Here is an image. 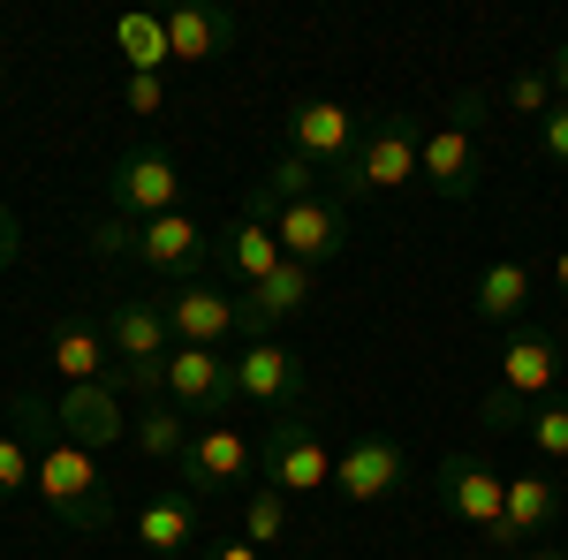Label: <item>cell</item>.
<instances>
[{
	"label": "cell",
	"instance_id": "3957f363",
	"mask_svg": "<svg viewBox=\"0 0 568 560\" xmlns=\"http://www.w3.org/2000/svg\"><path fill=\"white\" fill-rule=\"evenodd\" d=\"M417 160H425V122H417V114H379V122H364L356 152L326 174V182H334L342 205H356V197L409 190V182H417Z\"/></svg>",
	"mask_w": 568,
	"mask_h": 560
},
{
	"label": "cell",
	"instance_id": "7a4b0ae2",
	"mask_svg": "<svg viewBox=\"0 0 568 560\" xmlns=\"http://www.w3.org/2000/svg\"><path fill=\"white\" fill-rule=\"evenodd\" d=\"M84 243L99 258H136L144 273H168V281H197L205 265L220 258L205 213H160V220H122V213H99L84 227Z\"/></svg>",
	"mask_w": 568,
	"mask_h": 560
},
{
	"label": "cell",
	"instance_id": "603a6c76",
	"mask_svg": "<svg viewBox=\"0 0 568 560\" xmlns=\"http://www.w3.org/2000/svg\"><path fill=\"white\" fill-rule=\"evenodd\" d=\"M168 16V45H175L182 69H205L235 45V16L227 8H205V0H182V8H160Z\"/></svg>",
	"mask_w": 568,
	"mask_h": 560
},
{
	"label": "cell",
	"instance_id": "30bf717a",
	"mask_svg": "<svg viewBox=\"0 0 568 560\" xmlns=\"http://www.w3.org/2000/svg\"><path fill=\"white\" fill-rule=\"evenodd\" d=\"M281 136H288V152H296V160H311V167L334 174L356 152L364 114H349L342 99H296V106H288V122H281Z\"/></svg>",
	"mask_w": 568,
	"mask_h": 560
},
{
	"label": "cell",
	"instance_id": "ab89813d",
	"mask_svg": "<svg viewBox=\"0 0 568 560\" xmlns=\"http://www.w3.org/2000/svg\"><path fill=\"white\" fill-rule=\"evenodd\" d=\"M463 560H493V553H463Z\"/></svg>",
	"mask_w": 568,
	"mask_h": 560
},
{
	"label": "cell",
	"instance_id": "52a82bcc",
	"mask_svg": "<svg viewBox=\"0 0 568 560\" xmlns=\"http://www.w3.org/2000/svg\"><path fill=\"white\" fill-rule=\"evenodd\" d=\"M106 213L122 220H160L182 213V167L168 144H130L114 167H106Z\"/></svg>",
	"mask_w": 568,
	"mask_h": 560
},
{
	"label": "cell",
	"instance_id": "d6a6232c",
	"mask_svg": "<svg viewBox=\"0 0 568 560\" xmlns=\"http://www.w3.org/2000/svg\"><path fill=\"white\" fill-rule=\"evenodd\" d=\"M538 152H546L554 167H568V106H554V114L538 122Z\"/></svg>",
	"mask_w": 568,
	"mask_h": 560
},
{
	"label": "cell",
	"instance_id": "83f0119b",
	"mask_svg": "<svg viewBox=\"0 0 568 560\" xmlns=\"http://www.w3.org/2000/svg\"><path fill=\"white\" fill-rule=\"evenodd\" d=\"M243 538H251L258 553L288 538V500H281L273 485H251V492H243Z\"/></svg>",
	"mask_w": 568,
	"mask_h": 560
},
{
	"label": "cell",
	"instance_id": "ba28073f",
	"mask_svg": "<svg viewBox=\"0 0 568 560\" xmlns=\"http://www.w3.org/2000/svg\"><path fill=\"white\" fill-rule=\"evenodd\" d=\"M168 401H175L182 417H205V425H227V417L243 409V394H235V356H220V348H190V342H175V356H168Z\"/></svg>",
	"mask_w": 568,
	"mask_h": 560
},
{
	"label": "cell",
	"instance_id": "ffe728a7",
	"mask_svg": "<svg viewBox=\"0 0 568 560\" xmlns=\"http://www.w3.org/2000/svg\"><path fill=\"white\" fill-rule=\"evenodd\" d=\"M45 364L61 371V387H106V379H114L106 326H99V318H61L53 342H45Z\"/></svg>",
	"mask_w": 568,
	"mask_h": 560
},
{
	"label": "cell",
	"instance_id": "5bb4252c",
	"mask_svg": "<svg viewBox=\"0 0 568 560\" xmlns=\"http://www.w3.org/2000/svg\"><path fill=\"white\" fill-rule=\"evenodd\" d=\"M311 296H318V273L288 258L273 281H258V288H243V296H235V334H243V342H273V334H281Z\"/></svg>",
	"mask_w": 568,
	"mask_h": 560
},
{
	"label": "cell",
	"instance_id": "5b68a950",
	"mask_svg": "<svg viewBox=\"0 0 568 560\" xmlns=\"http://www.w3.org/2000/svg\"><path fill=\"white\" fill-rule=\"evenodd\" d=\"M258 485H273L281 500H296V492H326L334 485V455H326V431L311 409H288V417H273L258 439Z\"/></svg>",
	"mask_w": 568,
	"mask_h": 560
},
{
	"label": "cell",
	"instance_id": "e0dca14e",
	"mask_svg": "<svg viewBox=\"0 0 568 560\" xmlns=\"http://www.w3.org/2000/svg\"><path fill=\"white\" fill-rule=\"evenodd\" d=\"M53 431L77 439V447H122L130 439V401L114 387H61L53 394Z\"/></svg>",
	"mask_w": 568,
	"mask_h": 560
},
{
	"label": "cell",
	"instance_id": "7402d4cb",
	"mask_svg": "<svg viewBox=\"0 0 568 560\" xmlns=\"http://www.w3.org/2000/svg\"><path fill=\"white\" fill-rule=\"evenodd\" d=\"M197 538H205V516H197V500H190L182 485H175V492H152V500H144V516H136V546H144V553L182 560Z\"/></svg>",
	"mask_w": 568,
	"mask_h": 560
},
{
	"label": "cell",
	"instance_id": "4dcf8cb0",
	"mask_svg": "<svg viewBox=\"0 0 568 560\" xmlns=\"http://www.w3.org/2000/svg\"><path fill=\"white\" fill-rule=\"evenodd\" d=\"M508 106H516L524 122H546V114L561 106V99H554V77H546V69H524V77L508 84Z\"/></svg>",
	"mask_w": 568,
	"mask_h": 560
},
{
	"label": "cell",
	"instance_id": "f546056e",
	"mask_svg": "<svg viewBox=\"0 0 568 560\" xmlns=\"http://www.w3.org/2000/svg\"><path fill=\"white\" fill-rule=\"evenodd\" d=\"M524 431H530V447H538L546 462H568V401H554V394H546V401L524 417Z\"/></svg>",
	"mask_w": 568,
	"mask_h": 560
},
{
	"label": "cell",
	"instance_id": "9c48e42d",
	"mask_svg": "<svg viewBox=\"0 0 568 560\" xmlns=\"http://www.w3.org/2000/svg\"><path fill=\"white\" fill-rule=\"evenodd\" d=\"M235 394L251 401V409H304V394H311V371H304V356L296 348H281V342H243L235 348Z\"/></svg>",
	"mask_w": 568,
	"mask_h": 560
},
{
	"label": "cell",
	"instance_id": "60d3db41",
	"mask_svg": "<svg viewBox=\"0 0 568 560\" xmlns=\"http://www.w3.org/2000/svg\"><path fill=\"white\" fill-rule=\"evenodd\" d=\"M0 84H8V61H0Z\"/></svg>",
	"mask_w": 568,
	"mask_h": 560
},
{
	"label": "cell",
	"instance_id": "1f68e13d",
	"mask_svg": "<svg viewBox=\"0 0 568 560\" xmlns=\"http://www.w3.org/2000/svg\"><path fill=\"white\" fill-rule=\"evenodd\" d=\"M122 99H130V114H144V122H152V114L168 106V77H130V84H122Z\"/></svg>",
	"mask_w": 568,
	"mask_h": 560
},
{
	"label": "cell",
	"instance_id": "4316f807",
	"mask_svg": "<svg viewBox=\"0 0 568 560\" xmlns=\"http://www.w3.org/2000/svg\"><path fill=\"white\" fill-rule=\"evenodd\" d=\"M190 417H182L175 401H144V409H136L130 417V439L136 447H144V455H160V462H182V447H190Z\"/></svg>",
	"mask_w": 568,
	"mask_h": 560
},
{
	"label": "cell",
	"instance_id": "f1b7e54d",
	"mask_svg": "<svg viewBox=\"0 0 568 560\" xmlns=\"http://www.w3.org/2000/svg\"><path fill=\"white\" fill-rule=\"evenodd\" d=\"M16 492H39V455L23 431H0V500H16Z\"/></svg>",
	"mask_w": 568,
	"mask_h": 560
},
{
	"label": "cell",
	"instance_id": "2e32d148",
	"mask_svg": "<svg viewBox=\"0 0 568 560\" xmlns=\"http://www.w3.org/2000/svg\"><path fill=\"white\" fill-rule=\"evenodd\" d=\"M561 530V485L554 470H516L508 477V522L500 530H485V546H546Z\"/></svg>",
	"mask_w": 568,
	"mask_h": 560
},
{
	"label": "cell",
	"instance_id": "4fadbf2b",
	"mask_svg": "<svg viewBox=\"0 0 568 560\" xmlns=\"http://www.w3.org/2000/svg\"><path fill=\"white\" fill-rule=\"evenodd\" d=\"M273 235H281V251L296 265H334L342 251H349V205L334 197V190H318V197H304V205H288V213L273 220Z\"/></svg>",
	"mask_w": 568,
	"mask_h": 560
},
{
	"label": "cell",
	"instance_id": "9a60e30c",
	"mask_svg": "<svg viewBox=\"0 0 568 560\" xmlns=\"http://www.w3.org/2000/svg\"><path fill=\"white\" fill-rule=\"evenodd\" d=\"M99 326H106V348H114L122 371H168V356H175V326H168L160 303H106Z\"/></svg>",
	"mask_w": 568,
	"mask_h": 560
},
{
	"label": "cell",
	"instance_id": "8fae6325",
	"mask_svg": "<svg viewBox=\"0 0 568 560\" xmlns=\"http://www.w3.org/2000/svg\"><path fill=\"white\" fill-rule=\"evenodd\" d=\"M402 477H409V462H402V447H394L387 431H349V439H342V455H334V492L356 500V508L394 500V492H402Z\"/></svg>",
	"mask_w": 568,
	"mask_h": 560
},
{
	"label": "cell",
	"instance_id": "8992f818",
	"mask_svg": "<svg viewBox=\"0 0 568 560\" xmlns=\"http://www.w3.org/2000/svg\"><path fill=\"white\" fill-rule=\"evenodd\" d=\"M182 492L190 500H227V492H251L258 485V439L243 425H197L190 447H182Z\"/></svg>",
	"mask_w": 568,
	"mask_h": 560
},
{
	"label": "cell",
	"instance_id": "836d02e7",
	"mask_svg": "<svg viewBox=\"0 0 568 560\" xmlns=\"http://www.w3.org/2000/svg\"><path fill=\"white\" fill-rule=\"evenodd\" d=\"M478 417H485V425H500V431H508V425H524V401L493 387V394H485V409H478Z\"/></svg>",
	"mask_w": 568,
	"mask_h": 560
},
{
	"label": "cell",
	"instance_id": "484cf974",
	"mask_svg": "<svg viewBox=\"0 0 568 560\" xmlns=\"http://www.w3.org/2000/svg\"><path fill=\"white\" fill-rule=\"evenodd\" d=\"M114 45H122L130 77H168V69H175V45H168V16H160V8H130V16L114 23Z\"/></svg>",
	"mask_w": 568,
	"mask_h": 560
},
{
	"label": "cell",
	"instance_id": "7c38bea8",
	"mask_svg": "<svg viewBox=\"0 0 568 560\" xmlns=\"http://www.w3.org/2000/svg\"><path fill=\"white\" fill-rule=\"evenodd\" d=\"M433 492H439V508L455 522H470V530H500L508 522V477L485 470L478 455H447L433 470Z\"/></svg>",
	"mask_w": 568,
	"mask_h": 560
},
{
	"label": "cell",
	"instance_id": "d4e9b609",
	"mask_svg": "<svg viewBox=\"0 0 568 560\" xmlns=\"http://www.w3.org/2000/svg\"><path fill=\"white\" fill-rule=\"evenodd\" d=\"M470 310H478L485 326H524V310H530V265L516 258H500V265H485L478 273V288H470Z\"/></svg>",
	"mask_w": 568,
	"mask_h": 560
},
{
	"label": "cell",
	"instance_id": "d590c367",
	"mask_svg": "<svg viewBox=\"0 0 568 560\" xmlns=\"http://www.w3.org/2000/svg\"><path fill=\"white\" fill-rule=\"evenodd\" d=\"M205 560H265V553L243 538V530H235V538H205Z\"/></svg>",
	"mask_w": 568,
	"mask_h": 560
},
{
	"label": "cell",
	"instance_id": "e575fe53",
	"mask_svg": "<svg viewBox=\"0 0 568 560\" xmlns=\"http://www.w3.org/2000/svg\"><path fill=\"white\" fill-rule=\"evenodd\" d=\"M23 258V220H16V205H0V273Z\"/></svg>",
	"mask_w": 568,
	"mask_h": 560
},
{
	"label": "cell",
	"instance_id": "f35d334b",
	"mask_svg": "<svg viewBox=\"0 0 568 560\" xmlns=\"http://www.w3.org/2000/svg\"><path fill=\"white\" fill-rule=\"evenodd\" d=\"M524 560H568V553H561V546H530Z\"/></svg>",
	"mask_w": 568,
	"mask_h": 560
},
{
	"label": "cell",
	"instance_id": "ac0fdd59",
	"mask_svg": "<svg viewBox=\"0 0 568 560\" xmlns=\"http://www.w3.org/2000/svg\"><path fill=\"white\" fill-rule=\"evenodd\" d=\"M160 310H168L175 342H190V348H220L235 334V296L213 288V281H175V296L160 303Z\"/></svg>",
	"mask_w": 568,
	"mask_h": 560
},
{
	"label": "cell",
	"instance_id": "8d00e7d4",
	"mask_svg": "<svg viewBox=\"0 0 568 560\" xmlns=\"http://www.w3.org/2000/svg\"><path fill=\"white\" fill-rule=\"evenodd\" d=\"M546 77H554V99L568 106V45H554V61H546Z\"/></svg>",
	"mask_w": 568,
	"mask_h": 560
},
{
	"label": "cell",
	"instance_id": "6da1fadb",
	"mask_svg": "<svg viewBox=\"0 0 568 560\" xmlns=\"http://www.w3.org/2000/svg\"><path fill=\"white\" fill-rule=\"evenodd\" d=\"M8 409H16V425H23V439H31V455H39V500L53 508V522L99 538V530L114 522V492H106V477H99V462H91V447L61 439V431H53V401H39L31 387L16 394Z\"/></svg>",
	"mask_w": 568,
	"mask_h": 560
},
{
	"label": "cell",
	"instance_id": "74e56055",
	"mask_svg": "<svg viewBox=\"0 0 568 560\" xmlns=\"http://www.w3.org/2000/svg\"><path fill=\"white\" fill-rule=\"evenodd\" d=\"M554 288H561V303H568V251L554 258Z\"/></svg>",
	"mask_w": 568,
	"mask_h": 560
},
{
	"label": "cell",
	"instance_id": "44dd1931",
	"mask_svg": "<svg viewBox=\"0 0 568 560\" xmlns=\"http://www.w3.org/2000/svg\"><path fill=\"white\" fill-rule=\"evenodd\" d=\"M318 190H326V167H311V160H296V152H281V160H273V167L243 190V220L273 227L288 205H304V197H318Z\"/></svg>",
	"mask_w": 568,
	"mask_h": 560
},
{
	"label": "cell",
	"instance_id": "cb8c5ba5",
	"mask_svg": "<svg viewBox=\"0 0 568 560\" xmlns=\"http://www.w3.org/2000/svg\"><path fill=\"white\" fill-rule=\"evenodd\" d=\"M213 243H220V265H227V273H235L243 288H258V281H273V273L288 265L281 235H273V227H258V220H243V213L227 220V227H220Z\"/></svg>",
	"mask_w": 568,
	"mask_h": 560
},
{
	"label": "cell",
	"instance_id": "277c9868",
	"mask_svg": "<svg viewBox=\"0 0 568 560\" xmlns=\"http://www.w3.org/2000/svg\"><path fill=\"white\" fill-rule=\"evenodd\" d=\"M478 114H485V91H463L447 106V122L425 130V160H417V182L447 197V205H470L478 197V174H485V152H478Z\"/></svg>",
	"mask_w": 568,
	"mask_h": 560
},
{
	"label": "cell",
	"instance_id": "d6986e66",
	"mask_svg": "<svg viewBox=\"0 0 568 560\" xmlns=\"http://www.w3.org/2000/svg\"><path fill=\"white\" fill-rule=\"evenodd\" d=\"M561 379V342L546 334V326H516L508 348H500V394H516V401H546Z\"/></svg>",
	"mask_w": 568,
	"mask_h": 560
}]
</instances>
